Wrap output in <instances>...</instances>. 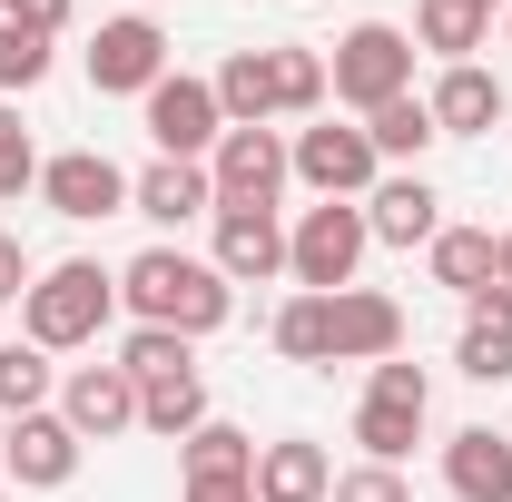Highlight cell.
Instances as JSON below:
<instances>
[{
	"instance_id": "cell-17",
	"label": "cell",
	"mask_w": 512,
	"mask_h": 502,
	"mask_svg": "<svg viewBox=\"0 0 512 502\" xmlns=\"http://www.w3.org/2000/svg\"><path fill=\"white\" fill-rule=\"evenodd\" d=\"M444 493L453 502H512V434L463 424V434L444 443Z\"/></svg>"
},
{
	"instance_id": "cell-6",
	"label": "cell",
	"mask_w": 512,
	"mask_h": 502,
	"mask_svg": "<svg viewBox=\"0 0 512 502\" xmlns=\"http://www.w3.org/2000/svg\"><path fill=\"white\" fill-rule=\"evenodd\" d=\"M286 158H296V188H316V197H375L384 178V158H375V138L365 128H345V119H316V128H296L286 138Z\"/></svg>"
},
{
	"instance_id": "cell-16",
	"label": "cell",
	"mask_w": 512,
	"mask_h": 502,
	"mask_svg": "<svg viewBox=\"0 0 512 502\" xmlns=\"http://www.w3.org/2000/svg\"><path fill=\"white\" fill-rule=\"evenodd\" d=\"M128 207L158 227H188V217H217V178H207V158H158L128 178Z\"/></svg>"
},
{
	"instance_id": "cell-21",
	"label": "cell",
	"mask_w": 512,
	"mask_h": 502,
	"mask_svg": "<svg viewBox=\"0 0 512 502\" xmlns=\"http://www.w3.org/2000/svg\"><path fill=\"white\" fill-rule=\"evenodd\" d=\"M266 89H276V119H316L325 99V50H306V40H276L266 50Z\"/></svg>"
},
{
	"instance_id": "cell-28",
	"label": "cell",
	"mask_w": 512,
	"mask_h": 502,
	"mask_svg": "<svg viewBox=\"0 0 512 502\" xmlns=\"http://www.w3.org/2000/svg\"><path fill=\"white\" fill-rule=\"evenodd\" d=\"M365 138H375V158H394V168H414V158H424V148H434L444 128H434V109H424V99L404 89V99H384L375 119H365Z\"/></svg>"
},
{
	"instance_id": "cell-32",
	"label": "cell",
	"mask_w": 512,
	"mask_h": 502,
	"mask_svg": "<svg viewBox=\"0 0 512 502\" xmlns=\"http://www.w3.org/2000/svg\"><path fill=\"white\" fill-rule=\"evenodd\" d=\"M20 188H40V148H30V128H20V109L0 99V207Z\"/></svg>"
},
{
	"instance_id": "cell-37",
	"label": "cell",
	"mask_w": 512,
	"mask_h": 502,
	"mask_svg": "<svg viewBox=\"0 0 512 502\" xmlns=\"http://www.w3.org/2000/svg\"><path fill=\"white\" fill-rule=\"evenodd\" d=\"M188 502H256V483H188Z\"/></svg>"
},
{
	"instance_id": "cell-4",
	"label": "cell",
	"mask_w": 512,
	"mask_h": 502,
	"mask_svg": "<svg viewBox=\"0 0 512 502\" xmlns=\"http://www.w3.org/2000/svg\"><path fill=\"white\" fill-rule=\"evenodd\" d=\"M365 207L355 197H316L296 227H286V276L306 286V296H345L355 286V266H365Z\"/></svg>"
},
{
	"instance_id": "cell-2",
	"label": "cell",
	"mask_w": 512,
	"mask_h": 502,
	"mask_svg": "<svg viewBox=\"0 0 512 502\" xmlns=\"http://www.w3.org/2000/svg\"><path fill=\"white\" fill-rule=\"evenodd\" d=\"M109 315H119V276H109L99 256H60V266L30 276V296H20V335H30L40 355H79V345H99Z\"/></svg>"
},
{
	"instance_id": "cell-38",
	"label": "cell",
	"mask_w": 512,
	"mask_h": 502,
	"mask_svg": "<svg viewBox=\"0 0 512 502\" xmlns=\"http://www.w3.org/2000/svg\"><path fill=\"white\" fill-rule=\"evenodd\" d=\"M493 276H503V286H512V227H503V237H493Z\"/></svg>"
},
{
	"instance_id": "cell-36",
	"label": "cell",
	"mask_w": 512,
	"mask_h": 502,
	"mask_svg": "<svg viewBox=\"0 0 512 502\" xmlns=\"http://www.w3.org/2000/svg\"><path fill=\"white\" fill-rule=\"evenodd\" d=\"M20 20H30V30H50V40H60L69 20H79V0H20Z\"/></svg>"
},
{
	"instance_id": "cell-26",
	"label": "cell",
	"mask_w": 512,
	"mask_h": 502,
	"mask_svg": "<svg viewBox=\"0 0 512 502\" xmlns=\"http://www.w3.org/2000/svg\"><path fill=\"white\" fill-rule=\"evenodd\" d=\"M50 50H60V40H50V30H30V20H20V0H0V99L40 89V79H50Z\"/></svg>"
},
{
	"instance_id": "cell-12",
	"label": "cell",
	"mask_w": 512,
	"mask_h": 502,
	"mask_svg": "<svg viewBox=\"0 0 512 502\" xmlns=\"http://www.w3.org/2000/svg\"><path fill=\"white\" fill-rule=\"evenodd\" d=\"M365 237H375V247H434V237H444V197H434V178H424V168L375 178V197H365Z\"/></svg>"
},
{
	"instance_id": "cell-29",
	"label": "cell",
	"mask_w": 512,
	"mask_h": 502,
	"mask_svg": "<svg viewBox=\"0 0 512 502\" xmlns=\"http://www.w3.org/2000/svg\"><path fill=\"white\" fill-rule=\"evenodd\" d=\"M266 335H276V355H286V365H335V325H325V296H306V286L276 306V325H266Z\"/></svg>"
},
{
	"instance_id": "cell-39",
	"label": "cell",
	"mask_w": 512,
	"mask_h": 502,
	"mask_svg": "<svg viewBox=\"0 0 512 502\" xmlns=\"http://www.w3.org/2000/svg\"><path fill=\"white\" fill-rule=\"evenodd\" d=\"M473 10H503V0H473Z\"/></svg>"
},
{
	"instance_id": "cell-9",
	"label": "cell",
	"mask_w": 512,
	"mask_h": 502,
	"mask_svg": "<svg viewBox=\"0 0 512 502\" xmlns=\"http://www.w3.org/2000/svg\"><path fill=\"white\" fill-rule=\"evenodd\" d=\"M40 197H50V217H69V227H99V217L128 207V168L99 158V148H60V158H40Z\"/></svg>"
},
{
	"instance_id": "cell-10",
	"label": "cell",
	"mask_w": 512,
	"mask_h": 502,
	"mask_svg": "<svg viewBox=\"0 0 512 502\" xmlns=\"http://www.w3.org/2000/svg\"><path fill=\"white\" fill-rule=\"evenodd\" d=\"M60 424L79 443L138 434V375H128V365H69V375H60Z\"/></svg>"
},
{
	"instance_id": "cell-14",
	"label": "cell",
	"mask_w": 512,
	"mask_h": 502,
	"mask_svg": "<svg viewBox=\"0 0 512 502\" xmlns=\"http://www.w3.org/2000/svg\"><path fill=\"white\" fill-rule=\"evenodd\" d=\"M325 325H335V365H384V355H404V306H394L384 286L325 296Z\"/></svg>"
},
{
	"instance_id": "cell-5",
	"label": "cell",
	"mask_w": 512,
	"mask_h": 502,
	"mask_svg": "<svg viewBox=\"0 0 512 502\" xmlns=\"http://www.w3.org/2000/svg\"><path fill=\"white\" fill-rule=\"evenodd\" d=\"M79 60H89V89H99V99H148V89L168 79V30H158L148 10H119V20H99V40H89Z\"/></svg>"
},
{
	"instance_id": "cell-31",
	"label": "cell",
	"mask_w": 512,
	"mask_h": 502,
	"mask_svg": "<svg viewBox=\"0 0 512 502\" xmlns=\"http://www.w3.org/2000/svg\"><path fill=\"white\" fill-rule=\"evenodd\" d=\"M119 365H128V375H138V384H158V375H188L197 355H188V335H168V325H128Z\"/></svg>"
},
{
	"instance_id": "cell-23",
	"label": "cell",
	"mask_w": 512,
	"mask_h": 502,
	"mask_svg": "<svg viewBox=\"0 0 512 502\" xmlns=\"http://www.w3.org/2000/svg\"><path fill=\"white\" fill-rule=\"evenodd\" d=\"M197 424H207V375H158V384H138V434H168V443H188Z\"/></svg>"
},
{
	"instance_id": "cell-30",
	"label": "cell",
	"mask_w": 512,
	"mask_h": 502,
	"mask_svg": "<svg viewBox=\"0 0 512 502\" xmlns=\"http://www.w3.org/2000/svg\"><path fill=\"white\" fill-rule=\"evenodd\" d=\"M355 443H365V463H404L414 443H424V414H404V404H355Z\"/></svg>"
},
{
	"instance_id": "cell-41",
	"label": "cell",
	"mask_w": 512,
	"mask_h": 502,
	"mask_svg": "<svg viewBox=\"0 0 512 502\" xmlns=\"http://www.w3.org/2000/svg\"><path fill=\"white\" fill-rule=\"evenodd\" d=\"M503 20H512V0H503Z\"/></svg>"
},
{
	"instance_id": "cell-34",
	"label": "cell",
	"mask_w": 512,
	"mask_h": 502,
	"mask_svg": "<svg viewBox=\"0 0 512 502\" xmlns=\"http://www.w3.org/2000/svg\"><path fill=\"white\" fill-rule=\"evenodd\" d=\"M335 502H414V483L394 463H355V473H335Z\"/></svg>"
},
{
	"instance_id": "cell-20",
	"label": "cell",
	"mask_w": 512,
	"mask_h": 502,
	"mask_svg": "<svg viewBox=\"0 0 512 502\" xmlns=\"http://www.w3.org/2000/svg\"><path fill=\"white\" fill-rule=\"evenodd\" d=\"M178 473L188 483H256V434H237V424H197L188 443H178Z\"/></svg>"
},
{
	"instance_id": "cell-11",
	"label": "cell",
	"mask_w": 512,
	"mask_h": 502,
	"mask_svg": "<svg viewBox=\"0 0 512 502\" xmlns=\"http://www.w3.org/2000/svg\"><path fill=\"white\" fill-rule=\"evenodd\" d=\"M79 453H89V443L60 424V404H50V414H20L10 443H0V483H20V493H69V483H79Z\"/></svg>"
},
{
	"instance_id": "cell-40",
	"label": "cell",
	"mask_w": 512,
	"mask_h": 502,
	"mask_svg": "<svg viewBox=\"0 0 512 502\" xmlns=\"http://www.w3.org/2000/svg\"><path fill=\"white\" fill-rule=\"evenodd\" d=\"M0 502H10V483H0Z\"/></svg>"
},
{
	"instance_id": "cell-13",
	"label": "cell",
	"mask_w": 512,
	"mask_h": 502,
	"mask_svg": "<svg viewBox=\"0 0 512 502\" xmlns=\"http://www.w3.org/2000/svg\"><path fill=\"white\" fill-rule=\"evenodd\" d=\"M207 266H217L227 286L286 276V227H276V207H217V247H207Z\"/></svg>"
},
{
	"instance_id": "cell-18",
	"label": "cell",
	"mask_w": 512,
	"mask_h": 502,
	"mask_svg": "<svg viewBox=\"0 0 512 502\" xmlns=\"http://www.w3.org/2000/svg\"><path fill=\"white\" fill-rule=\"evenodd\" d=\"M256 502H335V463H325V443H306V434L256 443Z\"/></svg>"
},
{
	"instance_id": "cell-22",
	"label": "cell",
	"mask_w": 512,
	"mask_h": 502,
	"mask_svg": "<svg viewBox=\"0 0 512 502\" xmlns=\"http://www.w3.org/2000/svg\"><path fill=\"white\" fill-rule=\"evenodd\" d=\"M424 266H434V286H453L463 306H473L483 286H503V276H493V227H444V237L424 247Z\"/></svg>"
},
{
	"instance_id": "cell-19",
	"label": "cell",
	"mask_w": 512,
	"mask_h": 502,
	"mask_svg": "<svg viewBox=\"0 0 512 502\" xmlns=\"http://www.w3.org/2000/svg\"><path fill=\"white\" fill-rule=\"evenodd\" d=\"M453 365L473 384H503L512 375V286H483L473 306H463V345H453Z\"/></svg>"
},
{
	"instance_id": "cell-24",
	"label": "cell",
	"mask_w": 512,
	"mask_h": 502,
	"mask_svg": "<svg viewBox=\"0 0 512 502\" xmlns=\"http://www.w3.org/2000/svg\"><path fill=\"white\" fill-rule=\"evenodd\" d=\"M483 40H493V10H473V0H424V20H414V50H434L444 69H463Z\"/></svg>"
},
{
	"instance_id": "cell-8",
	"label": "cell",
	"mask_w": 512,
	"mask_h": 502,
	"mask_svg": "<svg viewBox=\"0 0 512 502\" xmlns=\"http://www.w3.org/2000/svg\"><path fill=\"white\" fill-rule=\"evenodd\" d=\"M148 138H158V158H207L217 138H227V109H217V79H188V69H168L148 99Z\"/></svg>"
},
{
	"instance_id": "cell-25",
	"label": "cell",
	"mask_w": 512,
	"mask_h": 502,
	"mask_svg": "<svg viewBox=\"0 0 512 502\" xmlns=\"http://www.w3.org/2000/svg\"><path fill=\"white\" fill-rule=\"evenodd\" d=\"M50 394H60V365L20 335V345H0V424H20V414H50Z\"/></svg>"
},
{
	"instance_id": "cell-3",
	"label": "cell",
	"mask_w": 512,
	"mask_h": 502,
	"mask_svg": "<svg viewBox=\"0 0 512 502\" xmlns=\"http://www.w3.org/2000/svg\"><path fill=\"white\" fill-rule=\"evenodd\" d=\"M325 89H335L355 119H375L384 99L414 89V30H394V20H355V30L325 50Z\"/></svg>"
},
{
	"instance_id": "cell-1",
	"label": "cell",
	"mask_w": 512,
	"mask_h": 502,
	"mask_svg": "<svg viewBox=\"0 0 512 502\" xmlns=\"http://www.w3.org/2000/svg\"><path fill=\"white\" fill-rule=\"evenodd\" d=\"M119 306L138 315V325H168V335H217L227 315H237V286L207 266V256H188V247H138L119 266Z\"/></svg>"
},
{
	"instance_id": "cell-35",
	"label": "cell",
	"mask_w": 512,
	"mask_h": 502,
	"mask_svg": "<svg viewBox=\"0 0 512 502\" xmlns=\"http://www.w3.org/2000/svg\"><path fill=\"white\" fill-rule=\"evenodd\" d=\"M30 276H40V256L20 247V237H0V306H20V296H30Z\"/></svg>"
},
{
	"instance_id": "cell-33",
	"label": "cell",
	"mask_w": 512,
	"mask_h": 502,
	"mask_svg": "<svg viewBox=\"0 0 512 502\" xmlns=\"http://www.w3.org/2000/svg\"><path fill=\"white\" fill-rule=\"evenodd\" d=\"M365 394H375V404H404V414H434V375L404 365V355H384L375 375H365Z\"/></svg>"
},
{
	"instance_id": "cell-27",
	"label": "cell",
	"mask_w": 512,
	"mask_h": 502,
	"mask_svg": "<svg viewBox=\"0 0 512 502\" xmlns=\"http://www.w3.org/2000/svg\"><path fill=\"white\" fill-rule=\"evenodd\" d=\"M217 109H227V128H276L266 50H227V69H217Z\"/></svg>"
},
{
	"instance_id": "cell-15",
	"label": "cell",
	"mask_w": 512,
	"mask_h": 502,
	"mask_svg": "<svg viewBox=\"0 0 512 502\" xmlns=\"http://www.w3.org/2000/svg\"><path fill=\"white\" fill-rule=\"evenodd\" d=\"M424 109H434V128H444V138H483V128H503L512 89H503V69L463 60V69H444V79L424 89Z\"/></svg>"
},
{
	"instance_id": "cell-7",
	"label": "cell",
	"mask_w": 512,
	"mask_h": 502,
	"mask_svg": "<svg viewBox=\"0 0 512 502\" xmlns=\"http://www.w3.org/2000/svg\"><path fill=\"white\" fill-rule=\"evenodd\" d=\"M207 178H217V207H276L296 158H286V128H227L207 148Z\"/></svg>"
}]
</instances>
